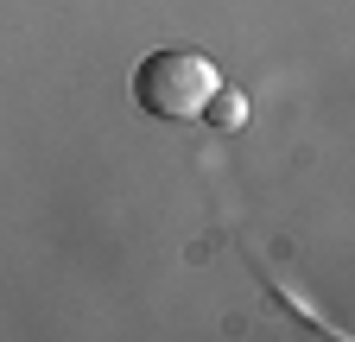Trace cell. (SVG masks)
<instances>
[{"label": "cell", "instance_id": "cell-2", "mask_svg": "<svg viewBox=\"0 0 355 342\" xmlns=\"http://www.w3.org/2000/svg\"><path fill=\"white\" fill-rule=\"evenodd\" d=\"M203 120H209V127H222V134H229V127H241V96L216 82V96L203 102Z\"/></svg>", "mask_w": 355, "mask_h": 342}, {"label": "cell", "instance_id": "cell-1", "mask_svg": "<svg viewBox=\"0 0 355 342\" xmlns=\"http://www.w3.org/2000/svg\"><path fill=\"white\" fill-rule=\"evenodd\" d=\"M216 64L203 51H153L133 70V102L153 120H203V102L216 96Z\"/></svg>", "mask_w": 355, "mask_h": 342}]
</instances>
